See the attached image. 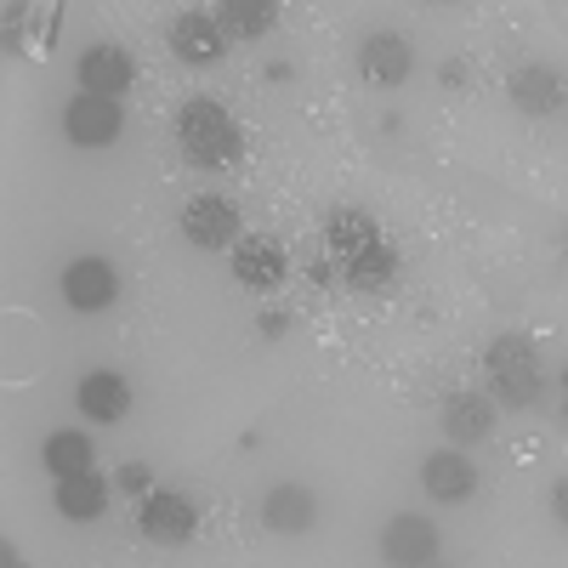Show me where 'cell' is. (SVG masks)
<instances>
[{"label": "cell", "instance_id": "cell-20", "mask_svg": "<svg viewBox=\"0 0 568 568\" xmlns=\"http://www.w3.org/2000/svg\"><path fill=\"white\" fill-rule=\"evenodd\" d=\"M342 267H347V284H358V291H382V284H393V273H398V256H393L387 240H375L369 251H358Z\"/></svg>", "mask_w": 568, "mask_h": 568}, {"label": "cell", "instance_id": "cell-12", "mask_svg": "<svg viewBox=\"0 0 568 568\" xmlns=\"http://www.w3.org/2000/svg\"><path fill=\"white\" fill-rule=\"evenodd\" d=\"M506 98H511V109H524V114H557L568 103V85H562V74L551 63H524V69H511Z\"/></svg>", "mask_w": 568, "mask_h": 568}, {"label": "cell", "instance_id": "cell-6", "mask_svg": "<svg viewBox=\"0 0 568 568\" xmlns=\"http://www.w3.org/2000/svg\"><path fill=\"white\" fill-rule=\"evenodd\" d=\"M438 420H444V438L455 449H471V444H484L495 433L500 404H495V393H449L444 409H438Z\"/></svg>", "mask_w": 568, "mask_h": 568}, {"label": "cell", "instance_id": "cell-9", "mask_svg": "<svg viewBox=\"0 0 568 568\" xmlns=\"http://www.w3.org/2000/svg\"><path fill=\"white\" fill-rule=\"evenodd\" d=\"M233 278H240L245 291H278V284L291 278V256H284V245L267 240V233H251V240L233 245Z\"/></svg>", "mask_w": 568, "mask_h": 568}, {"label": "cell", "instance_id": "cell-16", "mask_svg": "<svg viewBox=\"0 0 568 568\" xmlns=\"http://www.w3.org/2000/svg\"><path fill=\"white\" fill-rule=\"evenodd\" d=\"M74 404H80L85 420L114 426V420L131 415V387H125V375H114V369H91L80 382V393H74Z\"/></svg>", "mask_w": 568, "mask_h": 568}, {"label": "cell", "instance_id": "cell-15", "mask_svg": "<svg viewBox=\"0 0 568 568\" xmlns=\"http://www.w3.org/2000/svg\"><path fill=\"white\" fill-rule=\"evenodd\" d=\"M313 517H318V500H313L307 484H273L262 495V524L273 535H307Z\"/></svg>", "mask_w": 568, "mask_h": 568}, {"label": "cell", "instance_id": "cell-24", "mask_svg": "<svg viewBox=\"0 0 568 568\" xmlns=\"http://www.w3.org/2000/svg\"><path fill=\"white\" fill-rule=\"evenodd\" d=\"M444 7H455V0H444Z\"/></svg>", "mask_w": 568, "mask_h": 568}, {"label": "cell", "instance_id": "cell-17", "mask_svg": "<svg viewBox=\"0 0 568 568\" xmlns=\"http://www.w3.org/2000/svg\"><path fill=\"white\" fill-rule=\"evenodd\" d=\"M216 23H222L227 40L251 45V40L273 34V23H278V0H216Z\"/></svg>", "mask_w": 568, "mask_h": 568}, {"label": "cell", "instance_id": "cell-1", "mask_svg": "<svg viewBox=\"0 0 568 568\" xmlns=\"http://www.w3.org/2000/svg\"><path fill=\"white\" fill-rule=\"evenodd\" d=\"M176 149L194 171H222L245 154V131L216 98H187L176 109Z\"/></svg>", "mask_w": 568, "mask_h": 568}, {"label": "cell", "instance_id": "cell-18", "mask_svg": "<svg viewBox=\"0 0 568 568\" xmlns=\"http://www.w3.org/2000/svg\"><path fill=\"white\" fill-rule=\"evenodd\" d=\"M109 506V478L103 471H69V478H58V511L63 517H74V524H91Z\"/></svg>", "mask_w": 568, "mask_h": 568}, {"label": "cell", "instance_id": "cell-23", "mask_svg": "<svg viewBox=\"0 0 568 568\" xmlns=\"http://www.w3.org/2000/svg\"><path fill=\"white\" fill-rule=\"evenodd\" d=\"M551 511H557V524L568 529V478H562V484L551 489Z\"/></svg>", "mask_w": 568, "mask_h": 568}, {"label": "cell", "instance_id": "cell-2", "mask_svg": "<svg viewBox=\"0 0 568 568\" xmlns=\"http://www.w3.org/2000/svg\"><path fill=\"white\" fill-rule=\"evenodd\" d=\"M484 364H489V393L500 409H535L540 404L546 369H540V353L529 336H495Z\"/></svg>", "mask_w": 568, "mask_h": 568}, {"label": "cell", "instance_id": "cell-22", "mask_svg": "<svg viewBox=\"0 0 568 568\" xmlns=\"http://www.w3.org/2000/svg\"><path fill=\"white\" fill-rule=\"evenodd\" d=\"M120 489H149V466H125L120 471Z\"/></svg>", "mask_w": 568, "mask_h": 568}, {"label": "cell", "instance_id": "cell-13", "mask_svg": "<svg viewBox=\"0 0 568 568\" xmlns=\"http://www.w3.org/2000/svg\"><path fill=\"white\" fill-rule=\"evenodd\" d=\"M420 484L444 506H466L471 495H478V466H471L466 455H455V449H438V455L420 460Z\"/></svg>", "mask_w": 568, "mask_h": 568}, {"label": "cell", "instance_id": "cell-11", "mask_svg": "<svg viewBox=\"0 0 568 568\" xmlns=\"http://www.w3.org/2000/svg\"><path fill=\"white\" fill-rule=\"evenodd\" d=\"M438 551H444V540L433 529V517L398 511L382 529V562H438Z\"/></svg>", "mask_w": 568, "mask_h": 568}, {"label": "cell", "instance_id": "cell-10", "mask_svg": "<svg viewBox=\"0 0 568 568\" xmlns=\"http://www.w3.org/2000/svg\"><path fill=\"white\" fill-rule=\"evenodd\" d=\"M74 80H80V91L120 98V91H131V80H136V63H131L125 45H109V40H103V45H85V52H80Z\"/></svg>", "mask_w": 568, "mask_h": 568}, {"label": "cell", "instance_id": "cell-8", "mask_svg": "<svg viewBox=\"0 0 568 568\" xmlns=\"http://www.w3.org/2000/svg\"><path fill=\"white\" fill-rule=\"evenodd\" d=\"M165 40H171L176 63H187V69H216V63L227 58V34H222V23L205 18V12H182Z\"/></svg>", "mask_w": 568, "mask_h": 568}, {"label": "cell", "instance_id": "cell-19", "mask_svg": "<svg viewBox=\"0 0 568 568\" xmlns=\"http://www.w3.org/2000/svg\"><path fill=\"white\" fill-rule=\"evenodd\" d=\"M324 240H329V251H336L342 262H353L358 251H369L375 240H382V227H375L369 211H336L329 227H324Z\"/></svg>", "mask_w": 568, "mask_h": 568}, {"label": "cell", "instance_id": "cell-3", "mask_svg": "<svg viewBox=\"0 0 568 568\" xmlns=\"http://www.w3.org/2000/svg\"><path fill=\"white\" fill-rule=\"evenodd\" d=\"M240 205H233L227 194H194L182 205V240L194 245V251H227V245H240Z\"/></svg>", "mask_w": 568, "mask_h": 568}, {"label": "cell", "instance_id": "cell-5", "mask_svg": "<svg viewBox=\"0 0 568 568\" xmlns=\"http://www.w3.org/2000/svg\"><path fill=\"white\" fill-rule=\"evenodd\" d=\"M114 296H120V267L114 262L80 256V262L63 267V302L74 313H103V307H114Z\"/></svg>", "mask_w": 568, "mask_h": 568}, {"label": "cell", "instance_id": "cell-21", "mask_svg": "<svg viewBox=\"0 0 568 568\" xmlns=\"http://www.w3.org/2000/svg\"><path fill=\"white\" fill-rule=\"evenodd\" d=\"M91 438L85 433H52L45 438V449H40V460H45V471H52V478H69V471H85L91 466Z\"/></svg>", "mask_w": 568, "mask_h": 568}, {"label": "cell", "instance_id": "cell-4", "mask_svg": "<svg viewBox=\"0 0 568 568\" xmlns=\"http://www.w3.org/2000/svg\"><path fill=\"white\" fill-rule=\"evenodd\" d=\"M63 131L74 149H109V142L125 131L120 98H98V91H80V98L63 109Z\"/></svg>", "mask_w": 568, "mask_h": 568}, {"label": "cell", "instance_id": "cell-7", "mask_svg": "<svg viewBox=\"0 0 568 568\" xmlns=\"http://www.w3.org/2000/svg\"><path fill=\"white\" fill-rule=\"evenodd\" d=\"M136 529H142V540H154V546H182V540H194V529H200V511H194V500L187 495H149L142 500V511H136Z\"/></svg>", "mask_w": 568, "mask_h": 568}, {"label": "cell", "instance_id": "cell-14", "mask_svg": "<svg viewBox=\"0 0 568 568\" xmlns=\"http://www.w3.org/2000/svg\"><path fill=\"white\" fill-rule=\"evenodd\" d=\"M409 69H415V58H409V40H404V34H387V29L364 34V45H358V74H364L369 85H404Z\"/></svg>", "mask_w": 568, "mask_h": 568}]
</instances>
